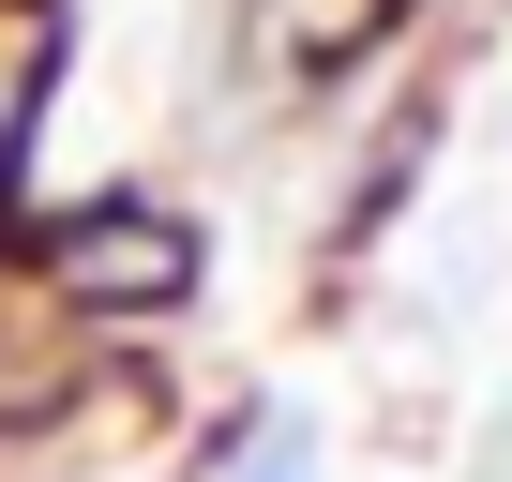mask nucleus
Wrapping results in <instances>:
<instances>
[{
    "mask_svg": "<svg viewBox=\"0 0 512 482\" xmlns=\"http://www.w3.org/2000/svg\"><path fill=\"white\" fill-rule=\"evenodd\" d=\"M76 287H106V302H166V287H181V241H76Z\"/></svg>",
    "mask_w": 512,
    "mask_h": 482,
    "instance_id": "f257e3e1",
    "label": "nucleus"
},
{
    "mask_svg": "<svg viewBox=\"0 0 512 482\" xmlns=\"http://www.w3.org/2000/svg\"><path fill=\"white\" fill-rule=\"evenodd\" d=\"M241 482H317V422H256V452H241Z\"/></svg>",
    "mask_w": 512,
    "mask_h": 482,
    "instance_id": "f03ea898",
    "label": "nucleus"
}]
</instances>
